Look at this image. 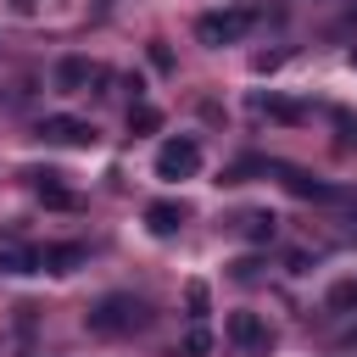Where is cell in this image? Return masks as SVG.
Here are the masks:
<instances>
[{
	"mask_svg": "<svg viewBox=\"0 0 357 357\" xmlns=\"http://www.w3.org/2000/svg\"><path fill=\"white\" fill-rule=\"evenodd\" d=\"M151 324V307L139 301V296H100L95 307H89V329L95 335H139Z\"/></svg>",
	"mask_w": 357,
	"mask_h": 357,
	"instance_id": "1",
	"label": "cell"
},
{
	"mask_svg": "<svg viewBox=\"0 0 357 357\" xmlns=\"http://www.w3.org/2000/svg\"><path fill=\"white\" fill-rule=\"evenodd\" d=\"M195 173H201V145H195L190 134H173V139L156 151V178L178 184V178H195Z\"/></svg>",
	"mask_w": 357,
	"mask_h": 357,
	"instance_id": "2",
	"label": "cell"
},
{
	"mask_svg": "<svg viewBox=\"0 0 357 357\" xmlns=\"http://www.w3.org/2000/svg\"><path fill=\"white\" fill-rule=\"evenodd\" d=\"M245 28H251V11H240V6L195 17V39L201 45H234V39H245Z\"/></svg>",
	"mask_w": 357,
	"mask_h": 357,
	"instance_id": "3",
	"label": "cell"
},
{
	"mask_svg": "<svg viewBox=\"0 0 357 357\" xmlns=\"http://www.w3.org/2000/svg\"><path fill=\"white\" fill-rule=\"evenodd\" d=\"M223 335H229V346H234V351H245V357H257V351H268V346H273V329H268L257 312H229Z\"/></svg>",
	"mask_w": 357,
	"mask_h": 357,
	"instance_id": "4",
	"label": "cell"
},
{
	"mask_svg": "<svg viewBox=\"0 0 357 357\" xmlns=\"http://www.w3.org/2000/svg\"><path fill=\"white\" fill-rule=\"evenodd\" d=\"M39 139H50V145H95V123H84V117H45L39 123Z\"/></svg>",
	"mask_w": 357,
	"mask_h": 357,
	"instance_id": "5",
	"label": "cell"
},
{
	"mask_svg": "<svg viewBox=\"0 0 357 357\" xmlns=\"http://www.w3.org/2000/svg\"><path fill=\"white\" fill-rule=\"evenodd\" d=\"M56 84H61V89H89V84H106V67L84 61V56H67V61L56 67Z\"/></svg>",
	"mask_w": 357,
	"mask_h": 357,
	"instance_id": "6",
	"label": "cell"
},
{
	"mask_svg": "<svg viewBox=\"0 0 357 357\" xmlns=\"http://www.w3.org/2000/svg\"><path fill=\"white\" fill-rule=\"evenodd\" d=\"M28 184H33V195H39L45 206H73V190L61 184V173H39V167H28Z\"/></svg>",
	"mask_w": 357,
	"mask_h": 357,
	"instance_id": "7",
	"label": "cell"
},
{
	"mask_svg": "<svg viewBox=\"0 0 357 357\" xmlns=\"http://www.w3.org/2000/svg\"><path fill=\"white\" fill-rule=\"evenodd\" d=\"M145 223H151V234H178L184 229V206L178 201H151L145 206Z\"/></svg>",
	"mask_w": 357,
	"mask_h": 357,
	"instance_id": "8",
	"label": "cell"
},
{
	"mask_svg": "<svg viewBox=\"0 0 357 357\" xmlns=\"http://www.w3.org/2000/svg\"><path fill=\"white\" fill-rule=\"evenodd\" d=\"M284 173V184L296 190V195H312V201H340V190L335 184H318V178H307V173H296V167H279Z\"/></svg>",
	"mask_w": 357,
	"mask_h": 357,
	"instance_id": "9",
	"label": "cell"
},
{
	"mask_svg": "<svg viewBox=\"0 0 357 357\" xmlns=\"http://www.w3.org/2000/svg\"><path fill=\"white\" fill-rule=\"evenodd\" d=\"M33 268H39V251H28V245H17V240L0 245V273H33Z\"/></svg>",
	"mask_w": 357,
	"mask_h": 357,
	"instance_id": "10",
	"label": "cell"
},
{
	"mask_svg": "<svg viewBox=\"0 0 357 357\" xmlns=\"http://www.w3.org/2000/svg\"><path fill=\"white\" fill-rule=\"evenodd\" d=\"M78 262H84V245H50L39 257V268H50V273H73Z\"/></svg>",
	"mask_w": 357,
	"mask_h": 357,
	"instance_id": "11",
	"label": "cell"
},
{
	"mask_svg": "<svg viewBox=\"0 0 357 357\" xmlns=\"http://www.w3.org/2000/svg\"><path fill=\"white\" fill-rule=\"evenodd\" d=\"M240 234H251V240H273V218H268V212H245V218H240Z\"/></svg>",
	"mask_w": 357,
	"mask_h": 357,
	"instance_id": "12",
	"label": "cell"
},
{
	"mask_svg": "<svg viewBox=\"0 0 357 357\" xmlns=\"http://www.w3.org/2000/svg\"><path fill=\"white\" fill-rule=\"evenodd\" d=\"M156 123H162V112H156V106H134V112H128V128H134V134H151Z\"/></svg>",
	"mask_w": 357,
	"mask_h": 357,
	"instance_id": "13",
	"label": "cell"
},
{
	"mask_svg": "<svg viewBox=\"0 0 357 357\" xmlns=\"http://www.w3.org/2000/svg\"><path fill=\"white\" fill-rule=\"evenodd\" d=\"M206 346H212V335H206V329H190V340H184V357H201Z\"/></svg>",
	"mask_w": 357,
	"mask_h": 357,
	"instance_id": "14",
	"label": "cell"
},
{
	"mask_svg": "<svg viewBox=\"0 0 357 357\" xmlns=\"http://www.w3.org/2000/svg\"><path fill=\"white\" fill-rule=\"evenodd\" d=\"M190 312H195V318L206 312V284H190Z\"/></svg>",
	"mask_w": 357,
	"mask_h": 357,
	"instance_id": "15",
	"label": "cell"
},
{
	"mask_svg": "<svg viewBox=\"0 0 357 357\" xmlns=\"http://www.w3.org/2000/svg\"><path fill=\"white\" fill-rule=\"evenodd\" d=\"M351 61H357V50H351Z\"/></svg>",
	"mask_w": 357,
	"mask_h": 357,
	"instance_id": "16",
	"label": "cell"
}]
</instances>
